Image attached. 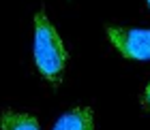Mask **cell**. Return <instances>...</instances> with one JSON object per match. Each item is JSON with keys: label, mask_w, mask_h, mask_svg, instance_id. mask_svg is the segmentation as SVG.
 <instances>
[{"label": "cell", "mask_w": 150, "mask_h": 130, "mask_svg": "<svg viewBox=\"0 0 150 130\" xmlns=\"http://www.w3.org/2000/svg\"><path fill=\"white\" fill-rule=\"evenodd\" d=\"M35 62L37 68L50 83L56 87L62 81V71L67 62V49L58 30L47 19L43 11L35 15Z\"/></svg>", "instance_id": "1"}, {"label": "cell", "mask_w": 150, "mask_h": 130, "mask_svg": "<svg viewBox=\"0 0 150 130\" xmlns=\"http://www.w3.org/2000/svg\"><path fill=\"white\" fill-rule=\"evenodd\" d=\"M107 36L125 58L150 60V30L144 28H107Z\"/></svg>", "instance_id": "2"}, {"label": "cell", "mask_w": 150, "mask_h": 130, "mask_svg": "<svg viewBox=\"0 0 150 130\" xmlns=\"http://www.w3.org/2000/svg\"><path fill=\"white\" fill-rule=\"evenodd\" d=\"M54 130H94V113L88 107H75L62 113Z\"/></svg>", "instance_id": "3"}, {"label": "cell", "mask_w": 150, "mask_h": 130, "mask_svg": "<svg viewBox=\"0 0 150 130\" xmlns=\"http://www.w3.org/2000/svg\"><path fill=\"white\" fill-rule=\"evenodd\" d=\"M0 128L2 130H39L37 117L28 113H15V111H4L0 117Z\"/></svg>", "instance_id": "4"}, {"label": "cell", "mask_w": 150, "mask_h": 130, "mask_svg": "<svg viewBox=\"0 0 150 130\" xmlns=\"http://www.w3.org/2000/svg\"><path fill=\"white\" fill-rule=\"evenodd\" d=\"M142 102H144V107H146V109H150V83H148L146 92H144V98H142Z\"/></svg>", "instance_id": "5"}, {"label": "cell", "mask_w": 150, "mask_h": 130, "mask_svg": "<svg viewBox=\"0 0 150 130\" xmlns=\"http://www.w3.org/2000/svg\"><path fill=\"white\" fill-rule=\"evenodd\" d=\"M148 6H150V0H148Z\"/></svg>", "instance_id": "6"}]
</instances>
